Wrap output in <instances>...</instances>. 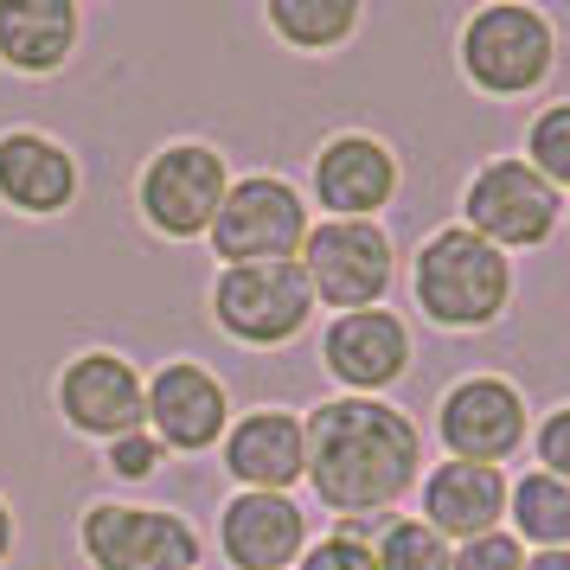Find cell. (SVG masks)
Masks as SVG:
<instances>
[{"label": "cell", "mask_w": 570, "mask_h": 570, "mask_svg": "<svg viewBox=\"0 0 570 570\" xmlns=\"http://www.w3.org/2000/svg\"><path fill=\"white\" fill-rule=\"evenodd\" d=\"M308 430V481L340 519H385L423 481V430L379 397H327L302 423Z\"/></svg>", "instance_id": "1"}, {"label": "cell", "mask_w": 570, "mask_h": 570, "mask_svg": "<svg viewBox=\"0 0 570 570\" xmlns=\"http://www.w3.org/2000/svg\"><path fill=\"white\" fill-rule=\"evenodd\" d=\"M411 288L423 321H436L449 334H481L513 302V257H500L493 244H481L462 225H442L416 250Z\"/></svg>", "instance_id": "2"}, {"label": "cell", "mask_w": 570, "mask_h": 570, "mask_svg": "<svg viewBox=\"0 0 570 570\" xmlns=\"http://www.w3.org/2000/svg\"><path fill=\"white\" fill-rule=\"evenodd\" d=\"M462 78L488 97H532L551 65H558V32L539 7H519V0H500V7H481L468 13L462 27Z\"/></svg>", "instance_id": "3"}, {"label": "cell", "mask_w": 570, "mask_h": 570, "mask_svg": "<svg viewBox=\"0 0 570 570\" xmlns=\"http://www.w3.org/2000/svg\"><path fill=\"white\" fill-rule=\"evenodd\" d=\"M295 263L308 276L314 302L340 314L379 308L391 276H397V250H391L379 218H321V225H308V244Z\"/></svg>", "instance_id": "4"}, {"label": "cell", "mask_w": 570, "mask_h": 570, "mask_svg": "<svg viewBox=\"0 0 570 570\" xmlns=\"http://www.w3.org/2000/svg\"><path fill=\"white\" fill-rule=\"evenodd\" d=\"M232 193V174H225V155L206 148V141H167L160 155H148L141 180H135V206L148 218V232L174 237H206L218 206Z\"/></svg>", "instance_id": "5"}, {"label": "cell", "mask_w": 570, "mask_h": 570, "mask_svg": "<svg viewBox=\"0 0 570 570\" xmlns=\"http://www.w3.org/2000/svg\"><path fill=\"white\" fill-rule=\"evenodd\" d=\"M212 321L237 340V346H288L314 321V295L302 263H237L218 269L212 283Z\"/></svg>", "instance_id": "6"}, {"label": "cell", "mask_w": 570, "mask_h": 570, "mask_svg": "<svg viewBox=\"0 0 570 570\" xmlns=\"http://www.w3.org/2000/svg\"><path fill=\"white\" fill-rule=\"evenodd\" d=\"M558 218H564V193H551L519 155L488 160L462 193V232L493 244L500 257L507 250H539L544 237L558 232Z\"/></svg>", "instance_id": "7"}, {"label": "cell", "mask_w": 570, "mask_h": 570, "mask_svg": "<svg viewBox=\"0 0 570 570\" xmlns=\"http://www.w3.org/2000/svg\"><path fill=\"white\" fill-rule=\"evenodd\" d=\"M206 237L225 257V269H237V263H295L302 244H308V206L288 180L250 174V180H232Z\"/></svg>", "instance_id": "8"}, {"label": "cell", "mask_w": 570, "mask_h": 570, "mask_svg": "<svg viewBox=\"0 0 570 570\" xmlns=\"http://www.w3.org/2000/svg\"><path fill=\"white\" fill-rule=\"evenodd\" d=\"M78 544L97 570H199V532L167 507L97 500L78 519Z\"/></svg>", "instance_id": "9"}, {"label": "cell", "mask_w": 570, "mask_h": 570, "mask_svg": "<svg viewBox=\"0 0 570 570\" xmlns=\"http://www.w3.org/2000/svg\"><path fill=\"white\" fill-rule=\"evenodd\" d=\"M436 436L455 462L500 468L507 455H519V442H525V397H519V385H507V379L474 372V379L442 391Z\"/></svg>", "instance_id": "10"}, {"label": "cell", "mask_w": 570, "mask_h": 570, "mask_svg": "<svg viewBox=\"0 0 570 570\" xmlns=\"http://www.w3.org/2000/svg\"><path fill=\"white\" fill-rule=\"evenodd\" d=\"M141 411H148V436L160 442V455L167 449H180V455H206L225 442L232 430V397L225 385L212 379L199 360H167L141 385Z\"/></svg>", "instance_id": "11"}, {"label": "cell", "mask_w": 570, "mask_h": 570, "mask_svg": "<svg viewBox=\"0 0 570 570\" xmlns=\"http://www.w3.org/2000/svg\"><path fill=\"white\" fill-rule=\"evenodd\" d=\"M58 411L78 436L116 442L129 430H148L141 411V372L122 353H78V360L58 372Z\"/></svg>", "instance_id": "12"}, {"label": "cell", "mask_w": 570, "mask_h": 570, "mask_svg": "<svg viewBox=\"0 0 570 570\" xmlns=\"http://www.w3.org/2000/svg\"><path fill=\"white\" fill-rule=\"evenodd\" d=\"M321 365H327L353 397H379L385 385H397V379L411 372V327L391 308L334 314V327L321 340Z\"/></svg>", "instance_id": "13"}, {"label": "cell", "mask_w": 570, "mask_h": 570, "mask_svg": "<svg viewBox=\"0 0 570 570\" xmlns=\"http://www.w3.org/2000/svg\"><path fill=\"white\" fill-rule=\"evenodd\" d=\"M314 199L327 218H379L397 199V155L379 135L346 129L314 155Z\"/></svg>", "instance_id": "14"}, {"label": "cell", "mask_w": 570, "mask_h": 570, "mask_svg": "<svg viewBox=\"0 0 570 570\" xmlns=\"http://www.w3.org/2000/svg\"><path fill=\"white\" fill-rule=\"evenodd\" d=\"M218 551L232 570H288L308 551V513L288 493H232L218 513Z\"/></svg>", "instance_id": "15"}, {"label": "cell", "mask_w": 570, "mask_h": 570, "mask_svg": "<svg viewBox=\"0 0 570 570\" xmlns=\"http://www.w3.org/2000/svg\"><path fill=\"white\" fill-rule=\"evenodd\" d=\"M225 474L244 493H288L308 474V430L295 411H250L225 430Z\"/></svg>", "instance_id": "16"}, {"label": "cell", "mask_w": 570, "mask_h": 570, "mask_svg": "<svg viewBox=\"0 0 570 570\" xmlns=\"http://www.w3.org/2000/svg\"><path fill=\"white\" fill-rule=\"evenodd\" d=\"M0 206L52 218L78 206V155L39 129H7L0 135Z\"/></svg>", "instance_id": "17"}, {"label": "cell", "mask_w": 570, "mask_h": 570, "mask_svg": "<svg viewBox=\"0 0 570 570\" xmlns=\"http://www.w3.org/2000/svg\"><path fill=\"white\" fill-rule=\"evenodd\" d=\"M507 519V474L500 468H474V462H442L423 474V525L436 539H481L500 532Z\"/></svg>", "instance_id": "18"}, {"label": "cell", "mask_w": 570, "mask_h": 570, "mask_svg": "<svg viewBox=\"0 0 570 570\" xmlns=\"http://www.w3.org/2000/svg\"><path fill=\"white\" fill-rule=\"evenodd\" d=\"M78 0H0V65L20 78H52L78 52Z\"/></svg>", "instance_id": "19"}, {"label": "cell", "mask_w": 570, "mask_h": 570, "mask_svg": "<svg viewBox=\"0 0 570 570\" xmlns=\"http://www.w3.org/2000/svg\"><path fill=\"white\" fill-rule=\"evenodd\" d=\"M269 32L288 52H334L360 32V0H269Z\"/></svg>", "instance_id": "20"}, {"label": "cell", "mask_w": 570, "mask_h": 570, "mask_svg": "<svg viewBox=\"0 0 570 570\" xmlns=\"http://www.w3.org/2000/svg\"><path fill=\"white\" fill-rule=\"evenodd\" d=\"M507 519H513L519 544H539V551H570V488L551 474H525L519 488H507Z\"/></svg>", "instance_id": "21"}, {"label": "cell", "mask_w": 570, "mask_h": 570, "mask_svg": "<svg viewBox=\"0 0 570 570\" xmlns=\"http://www.w3.org/2000/svg\"><path fill=\"white\" fill-rule=\"evenodd\" d=\"M372 564L379 570H449V539H436L423 519H379Z\"/></svg>", "instance_id": "22"}, {"label": "cell", "mask_w": 570, "mask_h": 570, "mask_svg": "<svg viewBox=\"0 0 570 570\" xmlns=\"http://www.w3.org/2000/svg\"><path fill=\"white\" fill-rule=\"evenodd\" d=\"M525 167L551 193H570V104H544L525 129Z\"/></svg>", "instance_id": "23"}, {"label": "cell", "mask_w": 570, "mask_h": 570, "mask_svg": "<svg viewBox=\"0 0 570 570\" xmlns=\"http://www.w3.org/2000/svg\"><path fill=\"white\" fill-rule=\"evenodd\" d=\"M449 570H525V544L513 532H481L449 551Z\"/></svg>", "instance_id": "24"}, {"label": "cell", "mask_w": 570, "mask_h": 570, "mask_svg": "<svg viewBox=\"0 0 570 570\" xmlns=\"http://www.w3.org/2000/svg\"><path fill=\"white\" fill-rule=\"evenodd\" d=\"M532 449H539V474H551V481L570 488V404H558V411L544 416Z\"/></svg>", "instance_id": "25"}, {"label": "cell", "mask_w": 570, "mask_h": 570, "mask_svg": "<svg viewBox=\"0 0 570 570\" xmlns=\"http://www.w3.org/2000/svg\"><path fill=\"white\" fill-rule=\"evenodd\" d=\"M109 474H122V481H148L160 468V442L148 436V430H129V436H116L109 442Z\"/></svg>", "instance_id": "26"}, {"label": "cell", "mask_w": 570, "mask_h": 570, "mask_svg": "<svg viewBox=\"0 0 570 570\" xmlns=\"http://www.w3.org/2000/svg\"><path fill=\"white\" fill-rule=\"evenodd\" d=\"M302 570H379V564H372V544H365V539L327 532L321 544H308V551H302Z\"/></svg>", "instance_id": "27"}, {"label": "cell", "mask_w": 570, "mask_h": 570, "mask_svg": "<svg viewBox=\"0 0 570 570\" xmlns=\"http://www.w3.org/2000/svg\"><path fill=\"white\" fill-rule=\"evenodd\" d=\"M525 570H570V551H539V558H525Z\"/></svg>", "instance_id": "28"}, {"label": "cell", "mask_w": 570, "mask_h": 570, "mask_svg": "<svg viewBox=\"0 0 570 570\" xmlns=\"http://www.w3.org/2000/svg\"><path fill=\"white\" fill-rule=\"evenodd\" d=\"M13 558V513H7V500H0V564Z\"/></svg>", "instance_id": "29"}]
</instances>
